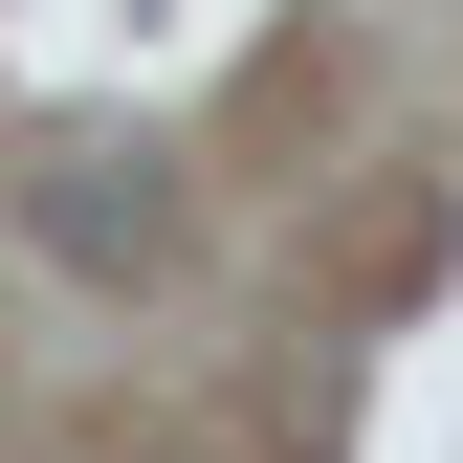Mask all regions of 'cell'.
Segmentation results:
<instances>
[{
    "label": "cell",
    "mask_w": 463,
    "mask_h": 463,
    "mask_svg": "<svg viewBox=\"0 0 463 463\" xmlns=\"http://www.w3.org/2000/svg\"><path fill=\"white\" fill-rule=\"evenodd\" d=\"M44 243L67 265H155V199H110V155H44Z\"/></svg>",
    "instance_id": "cell-1"
}]
</instances>
